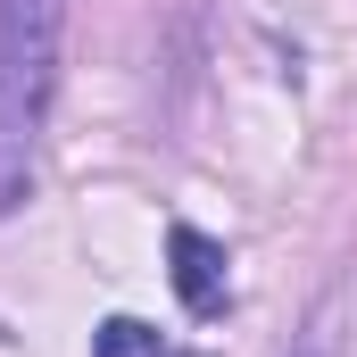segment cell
Here are the masks:
<instances>
[{"mask_svg": "<svg viewBox=\"0 0 357 357\" xmlns=\"http://www.w3.org/2000/svg\"><path fill=\"white\" fill-rule=\"evenodd\" d=\"M67 0H0V216L33 183V142L59 100Z\"/></svg>", "mask_w": 357, "mask_h": 357, "instance_id": "1", "label": "cell"}, {"mask_svg": "<svg viewBox=\"0 0 357 357\" xmlns=\"http://www.w3.org/2000/svg\"><path fill=\"white\" fill-rule=\"evenodd\" d=\"M167 258H175V291L191 316H225V250L208 241V233H191V225H175L167 233Z\"/></svg>", "mask_w": 357, "mask_h": 357, "instance_id": "2", "label": "cell"}, {"mask_svg": "<svg viewBox=\"0 0 357 357\" xmlns=\"http://www.w3.org/2000/svg\"><path fill=\"white\" fill-rule=\"evenodd\" d=\"M291 357H357V274H341L307 307V324L291 333Z\"/></svg>", "mask_w": 357, "mask_h": 357, "instance_id": "3", "label": "cell"}, {"mask_svg": "<svg viewBox=\"0 0 357 357\" xmlns=\"http://www.w3.org/2000/svg\"><path fill=\"white\" fill-rule=\"evenodd\" d=\"M91 357H167V349H158V333H150V324H133V316H108V324L91 333Z\"/></svg>", "mask_w": 357, "mask_h": 357, "instance_id": "4", "label": "cell"}]
</instances>
